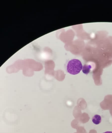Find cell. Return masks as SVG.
I'll return each mask as SVG.
<instances>
[{
  "instance_id": "cell-3",
  "label": "cell",
  "mask_w": 112,
  "mask_h": 133,
  "mask_svg": "<svg viewBox=\"0 0 112 133\" xmlns=\"http://www.w3.org/2000/svg\"><path fill=\"white\" fill-rule=\"evenodd\" d=\"M92 68L91 65L85 64L82 67V71L84 74L88 75L90 72V69Z\"/></svg>"
},
{
  "instance_id": "cell-1",
  "label": "cell",
  "mask_w": 112,
  "mask_h": 133,
  "mask_svg": "<svg viewBox=\"0 0 112 133\" xmlns=\"http://www.w3.org/2000/svg\"><path fill=\"white\" fill-rule=\"evenodd\" d=\"M82 68V64L80 61L76 59L70 61L67 65V71L73 75L79 74Z\"/></svg>"
},
{
  "instance_id": "cell-4",
  "label": "cell",
  "mask_w": 112,
  "mask_h": 133,
  "mask_svg": "<svg viewBox=\"0 0 112 133\" xmlns=\"http://www.w3.org/2000/svg\"><path fill=\"white\" fill-rule=\"evenodd\" d=\"M103 133H112V131H107L106 132H104Z\"/></svg>"
},
{
  "instance_id": "cell-2",
  "label": "cell",
  "mask_w": 112,
  "mask_h": 133,
  "mask_svg": "<svg viewBox=\"0 0 112 133\" xmlns=\"http://www.w3.org/2000/svg\"><path fill=\"white\" fill-rule=\"evenodd\" d=\"M101 116L99 115H95L92 118V122L95 124H99L101 122Z\"/></svg>"
}]
</instances>
